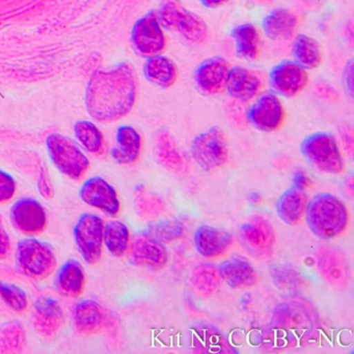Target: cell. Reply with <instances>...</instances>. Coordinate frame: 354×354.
<instances>
[{
  "label": "cell",
  "mask_w": 354,
  "mask_h": 354,
  "mask_svg": "<svg viewBox=\"0 0 354 354\" xmlns=\"http://www.w3.org/2000/svg\"><path fill=\"white\" fill-rule=\"evenodd\" d=\"M342 84L344 92L349 98L353 97V62L349 61L346 64L342 74Z\"/></svg>",
  "instance_id": "42"
},
{
  "label": "cell",
  "mask_w": 354,
  "mask_h": 354,
  "mask_svg": "<svg viewBox=\"0 0 354 354\" xmlns=\"http://www.w3.org/2000/svg\"><path fill=\"white\" fill-rule=\"evenodd\" d=\"M225 113H227V119L234 125L239 128L245 127L248 124V118H246V109L243 107V103L232 100L225 106Z\"/></svg>",
  "instance_id": "40"
},
{
  "label": "cell",
  "mask_w": 354,
  "mask_h": 354,
  "mask_svg": "<svg viewBox=\"0 0 354 354\" xmlns=\"http://www.w3.org/2000/svg\"><path fill=\"white\" fill-rule=\"evenodd\" d=\"M231 38L238 57L248 62H256L260 57L261 35L258 28L252 24H243L232 30Z\"/></svg>",
  "instance_id": "29"
},
{
  "label": "cell",
  "mask_w": 354,
  "mask_h": 354,
  "mask_svg": "<svg viewBox=\"0 0 354 354\" xmlns=\"http://www.w3.org/2000/svg\"><path fill=\"white\" fill-rule=\"evenodd\" d=\"M39 190L41 196H44L47 200L53 198V185L45 173H41L40 179H39Z\"/></svg>",
  "instance_id": "45"
},
{
  "label": "cell",
  "mask_w": 354,
  "mask_h": 354,
  "mask_svg": "<svg viewBox=\"0 0 354 354\" xmlns=\"http://www.w3.org/2000/svg\"><path fill=\"white\" fill-rule=\"evenodd\" d=\"M203 7L207 9H217V8L223 7L227 5L229 0H198Z\"/></svg>",
  "instance_id": "47"
},
{
  "label": "cell",
  "mask_w": 354,
  "mask_h": 354,
  "mask_svg": "<svg viewBox=\"0 0 354 354\" xmlns=\"http://www.w3.org/2000/svg\"><path fill=\"white\" fill-rule=\"evenodd\" d=\"M136 71L128 63H120L93 76L86 94V106L93 119L111 123L131 113L138 100Z\"/></svg>",
  "instance_id": "1"
},
{
  "label": "cell",
  "mask_w": 354,
  "mask_h": 354,
  "mask_svg": "<svg viewBox=\"0 0 354 354\" xmlns=\"http://www.w3.org/2000/svg\"><path fill=\"white\" fill-rule=\"evenodd\" d=\"M268 78L273 93L283 98H293L301 94L310 82L308 71L288 59L271 68Z\"/></svg>",
  "instance_id": "12"
},
{
  "label": "cell",
  "mask_w": 354,
  "mask_h": 354,
  "mask_svg": "<svg viewBox=\"0 0 354 354\" xmlns=\"http://www.w3.org/2000/svg\"><path fill=\"white\" fill-rule=\"evenodd\" d=\"M190 155L205 171L225 167L230 159L229 140L223 129L213 126L198 133L192 140Z\"/></svg>",
  "instance_id": "6"
},
{
  "label": "cell",
  "mask_w": 354,
  "mask_h": 354,
  "mask_svg": "<svg viewBox=\"0 0 354 354\" xmlns=\"http://www.w3.org/2000/svg\"><path fill=\"white\" fill-rule=\"evenodd\" d=\"M16 260L26 275L40 281L50 277L57 264L53 246L36 238H26L18 243Z\"/></svg>",
  "instance_id": "7"
},
{
  "label": "cell",
  "mask_w": 354,
  "mask_h": 354,
  "mask_svg": "<svg viewBox=\"0 0 354 354\" xmlns=\"http://www.w3.org/2000/svg\"><path fill=\"white\" fill-rule=\"evenodd\" d=\"M302 156L315 169L327 175H341L346 165L339 144L329 132H315L300 144Z\"/></svg>",
  "instance_id": "4"
},
{
  "label": "cell",
  "mask_w": 354,
  "mask_h": 354,
  "mask_svg": "<svg viewBox=\"0 0 354 354\" xmlns=\"http://www.w3.org/2000/svg\"><path fill=\"white\" fill-rule=\"evenodd\" d=\"M55 285L63 295L77 298L84 293L86 273L82 265L75 259H70L62 265L55 277Z\"/></svg>",
  "instance_id": "30"
},
{
  "label": "cell",
  "mask_w": 354,
  "mask_h": 354,
  "mask_svg": "<svg viewBox=\"0 0 354 354\" xmlns=\"http://www.w3.org/2000/svg\"><path fill=\"white\" fill-rule=\"evenodd\" d=\"M271 324L277 339L289 346L295 345L312 333L315 321L312 312L306 306L290 301L277 306Z\"/></svg>",
  "instance_id": "5"
},
{
  "label": "cell",
  "mask_w": 354,
  "mask_h": 354,
  "mask_svg": "<svg viewBox=\"0 0 354 354\" xmlns=\"http://www.w3.org/2000/svg\"><path fill=\"white\" fill-rule=\"evenodd\" d=\"M341 136L346 150L350 155H352V152H353V132H352L351 128H342Z\"/></svg>",
  "instance_id": "46"
},
{
  "label": "cell",
  "mask_w": 354,
  "mask_h": 354,
  "mask_svg": "<svg viewBox=\"0 0 354 354\" xmlns=\"http://www.w3.org/2000/svg\"><path fill=\"white\" fill-rule=\"evenodd\" d=\"M17 189L15 180L7 171L0 169V204H5L14 198Z\"/></svg>",
  "instance_id": "39"
},
{
  "label": "cell",
  "mask_w": 354,
  "mask_h": 354,
  "mask_svg": "<svg viewBox=\"0 0 354 354\" xmlns=\"http://www.w3.org/2000/svg\"><path fill=\"white\" fill-rule=\"evenodd\" d=\"M0 295L3 297V301L14 312L22 314L28 310V295L24 290L18 286L0 281Z\"/></svg>",
  "instance_id": "38"
},
{
  "label": "cell",
  "mask_w": 354,
  "mask_h": 354,
  "mask_svg": "<svg viewBox=\"0 0 354 354\" xmlns=\"http://www.w3.org/2000/svg\"><path fill=\"white\" fill-rule=\"evenodd\" d=\"M131 41L134 50L140 57L148 59L163 55L169 42L156 12H149L136 22L132 28Z\"/></svg>",
  "instance_id": "9"
},
{
  "label": "cell",
  "mask_w": 354,
  "mask_h": 354,
  "mask_svg": "<svg viewBox=\"0 0 354 354\" xmlns=\"http://www.w3.org/2000/svg\"><path fill=\"white\" fill-rule=\"evenodd\" d=\"M231 69V64L225 57H208L196 68L194 84L203 95L217 96L225 92Z\"/></svg>",
  "instance_id": "13"
},
{
  "label": "cell",
  "mask_w": 354,
  "mask_h": 354,
  "mask_svg": "<svg viewBox=\"0 0 354 354\" xmlns=\"http://www.w3.org/2000/svg\"><path fill=\"white\" fill-rule=\"evenodd\" d=\"M14 227L26 235H38L47 227V214L44 207L35 198L17 201L11 208Z\"/></svg>",
  "instance_id": "17"
},
{
  "label": "cell",
  "mask_w": 354,
  "mask_h": 354,
  "mask_svg": "<svg viewBox=\"0 0 354 354\" xmlns=\"http://www.w3.org/2000/svg\"><path fill=\"white\" fill-rule=\"evenodd\" d=\"M80 198L93 208L111 217L121 213V203L115 188L101 177H92L84 182L80 190Z\"/></svg>",
  "instance_id": "16"
},
{
  "label": "cell",
  "mask_w": 354,
  "mask_h": 354,
  "mask_svg": "<svg viewBox=\"0 0 354 354\" xmlns=\"http://www.w3.org/2000/svg\"><path fill=\"white\" fill-rule=\"evenodd\" d=\"M242 243L254 256L267 259L272 254L275 245V233L272 225L261 216L248 219L240 227Z\"/></svg>",
  "instance_id": "15"
},
{
  "label": "cell",
  "mask_w": 354,
  "mask_h": 354,
  "mask_svg": "<svg viewBox=\"0 0 354 354\" xmlns=\"http://www.w3.org/2000/svg\"><path fill=\"white\" fill-rule=\"evenodd\" d=\"M76 140L92 154H100L104 147V138L102 132L95 124L88 121L77 122L74 126Z\"/></svg>",
  "instance_id": "36"
},
{
  "label": "cell",
  "mask_w": 354,
  "mask_h": 354,
  "mask_svg": "<svg viewBox=\"0 0 354 354\" xmlns=\"http://www.w3.org/2000/svg\"><path fill=\"white\" fill-rule=\"evenodd\" d=\"M73 322L76 330L82 335H95L106 326V310L97 300H80L73 308Z\"/></svg>",
  "instance_id": "22"
},
{
  "label": "cell",
  "mask_w": 354,
  "mask_h": 354,
  "mask_svg": "<svg viewBox=\"0 0 354 354\" xmlns=\"http://www.w3.org/2000/svg\"><path fill=\"white\" fill-rule=\"evenodd\" d=\"M293 62L306 71L316 70L323 62L320 43L308 35H297L292 43Z\"/></svg>",
  "instance_id": "31"
},
{
  "label": "cell",
  "mask_w": 354,
  "mask_h": 354,
  "mask_svg": "<svg viewBox=\"0 0 354 354\" xmlns=\"http://www.w3.org/2000/svg\"><path fill=\"white\" fill-rule=\"evenodd\" d=\"M219 275L227 286L234 289H248L258 283V273L246 260L227 259L218 267Z\"/></svg>",
  "instance_id": "25"
},
{
  "label": "cell",
  "mask_w": 354,
  "mask_h": 354,
  "mask_svg": "<svg viewBox=\"0 0 354 354\" xmlns=\"http://www.w3.org/2000/svg\"><path fill=\"white\" fill-rule=\"evenodd\" d=\"M161 243H171L183 237L185 227L179 219H163L150 223L146 230Z\"/></svg>",
  "instance_id": "37"
},
{
  "label": "cell",
  "mask_w": 354,
  "mask_h": 354,
  "mask_svg": "<svg viewBox=\"0 0 354 354\" xmlns=\"http://www.w3.org/2000/svg\"><path fill=\"white\" fill-rule=\"evenodd\" d=\"M306 221L308 229L321 239L339 237L349 227L350 215L347 206L335 194H317L308 201Z\"/></svg>",
  "instance_id": "2"
},
{
  "label": "cell",
  "mask_w": 354,
  "mask_h": 354,
  "mask_svg": "<svg viewBox=\"0 0 354 354\" xmlns=\"http://www.w3.org/2000/svg\"><path fill=\"white\" fill-rule=\"evenodd\" d=\"M134 206L138 215L144 219L157 218L162 214L165 209L162 198L154 192L147 189L144 186H140L136 189Z\"/></svg>",
  "instance_id": "35"
},
{
  "label": "cell",
  "mask_w": 354,
  "mask_h": 354,
  "mask_svg": "<svg viewBox=\"0 0 354 354\" xmlns=\"http://www.w3.org/2000/svg\"><path fill=\"white\" fill-rule=\"evenodd\" d=\"M142 73L151 84L163 90L175 86L179 78V69L175 62L163 55L146 59Z\"/></svg>",
  "instance_id": "24"
},
{
  "label": "cell",
  "mask_w": 354,
  "mask_h": 354,
  "mask_svg": "<svg viewBox=\"0 0 354 354\" xmlns=\"http://www.w3.org/2000/svg\"><path fill=\"white\" fill-rule=\"evenodd\" d=\"M117 147L111 151V156L120 165H130L138 162L142 152V138L132 126L118 128Z\"/></svg>",
  "instance_id": "27"
},
{
  "label": "cell",
  "mask_w": 354,
  "mask_h": 354,
  "mask_svg": "<svg viewBox=\"0 0 354 354\" xmlns=\"http://www.w3.org/2000/svg\"><path fill=\"white\" fill-rule=\"evenodd\" d=\"M64 310L57 300L51 297H41L34 306L32 325L38 335L50 341L55 339L63 327Z\"/></svg>",
  "instance_id": "19"
},
{
  "label": "cell",
  "mask_w": 354,
  "mask_h": 354,
  "mask_svg": "<svg viewBox=\"0 0 354 354\" xmlns=\"http://www.w3.org/2000/svg\"><path fill=\"white\" fill-rule=\"evenodd\" d=\"M194 240L198 254L210 260L225 256L234 244L233 236L229 232L209 225H200Z\"/></svg>",
  "instance_id": "20"
},
{
  "label": "cell",
  "mask_w": 354,
  "mask_h": 354,
  "mask_svg": "<svg viewBox=\"0 0 354 354\" xmlns=\"http://www.w3.org/2000/svg\"><path fill=\"white\" fill-rule=\"evenodd\" d=\"M308 203V196L304 190L292 186L277 200V215L286 225H298L306 216Z\"/></svg>",
  "instance_id": "28"
},
{
  "label": "cell",
  "mask_w": 354,
  "mask_h": 354,
  "mask_svg": "<svg viewBox=\"0 0 354 354\" xmlns=\"http://www.w3.org/2000/svg\"><path fill=\"white\" fill-rule=\"evenodd\" d=\"M128 252L132 264L154 270L163 268L169 260L165 244L147 231L138 232L134 236Z\"/></svg>",
  "instance_id": "14"
},
{
  "label": "cell",
  "mask_w": 354,
  "mask_h": 354,
  "mask_svg": "<svg viewBox=\"0 0 354 354\" xmlns=\"http://www.w3.org/2000/svg\"><path fill=\"white\" fill-rule=\"evenodd\" d=\"M131 242L129 229L125 223L111 221L104 225L103 244L111 256L122 258L127 254Z\"/></svg>",
  "instance_id": "32"
},
{
  "label": "cell",
  "mask_w": 354,
  "mask_h": 354,
  "mask_svg": "<svg viewBox=\"0 0 354 354\" xmlns=\"http://www.w3.org/2000/svg\"><path fill=\"white\" fill-rule=\"evenodd\" d=\"M26 342V329L19 321H11L0 327V353H20Z\"/></svg>",
  "instance_id": "34"
},
{
  "label": "cell",
  "mask_w": 354,
  "mask_h": 354,
  "mask_svg": "<svg viewBox=\"0 0 354 354\" xmlns=\"http://www.w3.org/2000/svg\"><path fill=\"white\" fill-rule=\"evenodd\" d=\"M154 152L157 160L167 171L178 175L188 171L187 159L167 130H159L155 136Z\"/></svg>",
  "instance_id": "23"
},
{
  "label": "cell",
  "mask_w": 354,
  "mask_h": 354,
  "mask_svg": "<svg viewBox=\"0 0 354 354\" xmlns=\"http://www.w3.org/2000/svg\"><path fill=\"white\" fill-rule=\"evenodd\" d=\"M47 151L57 169L72 180H80L90 167L88 157L67 136L53 133L46 138Z\"/></svg>",
  "instance_id": "8"
},
{
  "label": "cell",
  "mask_w": 354,
  "mask_h": 354,
  "mask_svg": "<svg viewBox=\"0 0 354 354\" xmlns=\"http://www.w3.org/2000/svg\"><path fill=\"white\" fill-rule=\"evenodd\" d=\"M254 1H257V3H269L272 1V0H254Z\"/></svg>",
  "instance_id": "48"
},
{
  "label": "cell",
  "mask_w": 354,
  "mask_h": 354,
  "mask_svg": "<svg viewBox=\"0 0 354 354\" xmlns=\"http://www.w3.org/2000/svg\"><path fill=\"white\" fill-rule=\"evenodd\" d=\"M165 30L176 32L192 45H203L209 38L208 26L198 14L186 9L181 0H162L156 11Z\"/></svg>",
  "instance_id": "3"
},
{
  "label": "cell",
  "mask_w": 354,
  "mask_h": 354,
  "mask_svg": "<svg viewBox=\"0 0 354 354\" xmlns=\"http://www.w3.org/2000/svg\"><path fill=\"white\" fill-rule=\"evenodd\" d=\"M104 223L98 215L84 213L73 230L78 252L88 264L95 265L102 258Z\"/></svg>",
  "instance_id": "11"
},
{
  "label": "cell",
  "mask_w": 354,
  "mask_h": 354,
  "mask_svg": "<svg viewBox=\"0 0 354 354\" xmlns=\"http://www.w3.org/2000/svg\"><path fill=\"white\" fill-rule=\"evenodd\" d=\"M248 123L262 132H274L286 122L287 111L281 97L273 92L261 93L246 109Z\"/></svg>",
  "instance_id": "10"
},
{
  "label": "cell",
  "mask_w": 354,
  "mask_h": 354,
  "mask_svg": "<svg viewBox=\"0 0 354 354\" xmlns=\"http://www.w3.org/2000/svg\"><path fill=\"white\" fill-rule=\"evenodd\" d=\"M292 182H293V185L292 186L301 190H306V188L312 185V181H310L308 174L302 171V169H297V171L294 173L293 181Z\"/></svg>",
  "instance_id": "44"
},
{
  "label": "cell",
  "mask_w": 354,
  "mask_h": 354,
  "mask_svg": "<svg viewBox=\"0 0 354 354\" xmlns=\"http://www.w3.org/2000/svg\"><path fill=\"white\" fill-rule=\"evenodd\" d=\"M319 271L324 281L335 289H344L349 281L347 259L337 248L324 246L317 254Z\"/></svg>",
  "instance_id": "21"
},
{
  "label": "cell",
  "mask_w": 354,
  "mask_h": 354,
  "mask_svg": "<svg viewBox=\"0 0 354 354\" xmlns=\"http://www.w3.org/2000/svg\"><path fill=\"white\" fill-rule=\"evenodd\" d=\"M264 88L262 77L254 70L248 68H232L227 77L225 91L232 100L240 103H250L257 98Z\"/></svg>",
  "instance_id": "18"
},
{
  "label": "cell",
  "mask_w": 354,
  "mask_h": 354,
  "mask_svg": "<svg viewBox=\"0 0 354 354\" xmlns=\"http://www.w3.org/2000/svg\"><path fill=\"white\" fill-rule=\"evenodd\" d=\"M314 90L317 96L323 99V100L333 102V101L339 99V92H337V88L328 82H324V80H319L318 82H316Z\"/></svg>",
  "instance_id": "41"
},
{
  "label": "cell",
  "mask_w": 354,
  "mask_h": 354,
  "mask_svg": "<svg viewBox=\"0 0 354 354\" xmlns=\"http://www.w3.org/2000/svg\"><path fill=\"white\" fill-rule=\"evenodd\" d=\"M297 16L288 9L271 11L262 21V30L265 36L272 41H285L293 38L297 30Z\"/></svg>",
  "instance_id": "26"
},
{
  "label": "cell",
  "mask_w": 354,
  "mask_h": 354,
  "mask_svg": "<svg viewBox=\"0 0 354 354\" xmlns=\"http://www.w3.org/2000/svg\"><path fill=\"white\" fill-rule=\"evenodd\" d=\"M11 252V239L3 225V218L0 217V260L7 258Z\"/></svg>",
  "instance_id": "43"
},
{
  "label": "cell",
  "mask_w": 354,
  "mask_h": 354,
  "mask_svg": "<svg viewBox=\"0 0 354 354\" xmlns=\"http://www.w3.org/2000/svg\"><path fill=\"white\" fill-rule=\"evenodd\" d=\"M192 288L198 296L203 298L211 297L216 293L221 283L218 268L212 264H200L194 267L192 273Z\"/></svg>",
  "instance_id": "33"
}]
</instances>
